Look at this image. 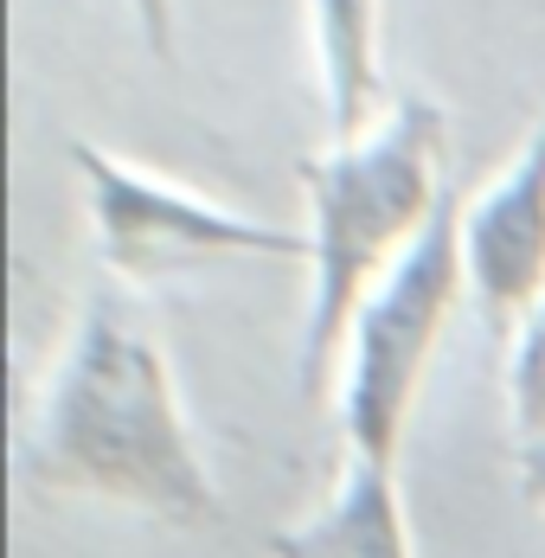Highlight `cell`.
Segmentation results:
<instances>
[{"label":"cell","instance_id":"30bf717a","mask_svg":"<svg viewBox=\"0 0 545 558\" xmlns=\"http://www.w3.org/2000/svg\"><path fill=\"white\" fill-rule=\"evenodd\" d=\"M520 488L545 513V444H520Z\"/></svg>","mask_w":545,"mask_h":558},{"label":"cell","instance_id":"3957f363","mask_svg":"<svg viewBox=\"0 0 545 558\" xmlns=\"http://www.w3.org/2000/svg\"><path fill=\"white\" fill-rule=\"evenodd\" d=\"M462 295H469L462 199L449 193L443 213L424 225V238L373 282V295L347 322L340 366H334V411H340L347 456L398 469V444L411 430L431 353L449 328V315L462 308Z\"/></svg>","mask_w":545,"mask_h":558},{"label":"cell","instance_id":"8992f818","mask_svg":"<svg viewBox=\"0 0 545 558\" xmlns=\"http://www.w3.org/2000/svg\"><path fill=\"white\" fill-rule=\"evenodd\" d=\"M270 558H411V520L398 501V469L347 456L334 495L308 520L270 533Z\"/></svg>","mask_w":545,"mask_h":558},{"label":"cell","instance_id":"5b68a950","mask_svg":"<svg viewBox=\"0 0 545 558\" xmlns=\"http://www.w3.org/2000/svg\"><path fill=\"white\" fill-rule=\"evenodd\" d=\"M462 270L475 315L500 340H513V328L545 302V116L462 206Z\"/></svg>","mask_w":545,"mask_h":558},{"label":"cell","instance_id":"277c9868","mask_svg":"<svg viewBox=\"0 0 545 558\" xmlns=\"http://www.w3.org/2000/svg\"><path fill=\"white\" fill-rule=\"evenodd\" d=\"M71 168L90 199L97 257L129 282L186 277L218 257H302L308 264V231L244 219L180 180H161V173L109 155L97 142H71Z\"/></svg>","mask_w":545,"mask_h":558},{"label":"cell","instance_id":"9c48e42d","mask_svg":"<svg viewBox=\"0 0 545 558\" xmlns=\"http://www.w3.org/2000/svg\"><path fill=\"white\" fill-rule=\"evenodd\" d=\"M129 7H135V26L148 39V52L173 58V0H129Z\"/></svg>","mask_w":545,"mask_h":558},{"label":"cell","instance_id":"6da1fadb","mask_svg":"<svg viewBox=\"0 0 545 558\" xmlns=\"http://www.w3.org/2000/svg\"><path fill=\"white\" fill-rule=\"evenodd\" d=\"M20 469L46 495L116 501L173 526H213L225 513L186 430L167 347L116 289L84 295L20 437Z\"/></svg>","mask_w":545,"mask_h":558},{"label":"cell","instance_id":"ba28073f","mask_svg":"<svg viewBox=\"0 0 545 558\" xmlns=\"http://www.w3.org/2000/svg\"><path fill=\"white\" fill-rule=\"evenodd\" d=\"M507 411L520 444H545V302L507 340Z\"/></svg>","mask_w":545,"mask_h":558},{"label":"cell","instance_id":"52a82bcc","mask_svg":"<svg viewBox=\"0 0 545 558\" xmlns=\"http://www.w3.org/2000/svg\"><path fill=\"white\" fill-rule=\"evenodd\" d=\"M315 26V58H322V97L334 142L373 135L391 97H385V64H379V0H308Z\"/></svg>","mask_w":545,"mask_h":558},{"label":"cell","instance_id":"7a4b0ae2","mask_svg":"<svg viewBox=\"0 0 545 558\" xmlns=\"http://www.w3.org/2000/svg\"><path fill=\"white\" fill-rule=\"evenodd\" d=\"M449 122L431 97H398L373 135L334 142L302 161L308 193V328H302V398L334 391L340 340L373 282L424 238L456 193L443 173Z\"/></svg>","mask_w":545,"mask_h":558}]
</instances>
